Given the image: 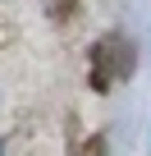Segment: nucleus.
Here are the masks:
<instances>
[{
    "mask_svg": "<svg viewBox=\"0 0 151 156\" xmlns=\"http://www.w3.org/2000/svg\"><path fill=\"white\" fill-rule=\"evenodd\" d=\"M92 60H96V69H92V83H96V87H110L115 78H128V73H133V46H128L124 37H105V41L92 51Z\"/></svg>",
    "mask_w": 151,
    "mask_h": 156,
    "instance_id": "f257e3e1",
    "label": "nucleus"
}]
</instances>
